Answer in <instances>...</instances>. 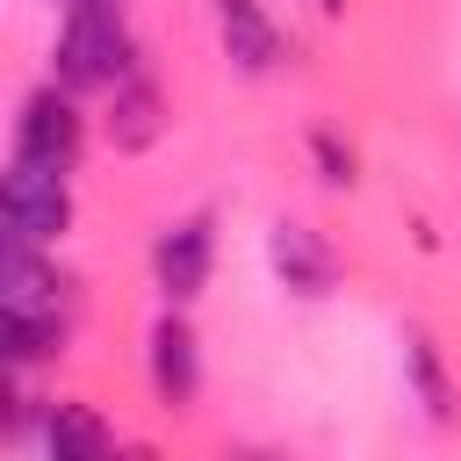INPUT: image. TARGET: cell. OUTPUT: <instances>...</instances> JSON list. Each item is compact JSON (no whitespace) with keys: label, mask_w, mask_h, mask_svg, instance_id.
Wrapping results in <instances>:
<instances>
[{"label":"cell","mask_w":461,"mask_h":461,"mask_svg":"<svg viewBox=\"0 0 461 461\" xmlns=\"http://www.w3.org/2000/svg\"><path fill=\"white\" fill-rule=\"evenodd\" d=\"M137 72V36L122 7H65L58 29V79L72 94H115Z\"/></svg>","instance_id":"1"},{"label":"cell","mask_w":461,"mask_h":461,"mask_svg":"<svg viewBox=\"0 0 461 461\" xmlns=\"http://www.w3.org/2000/svg\"><path fill=\"white\" fill-rule=\"evenodd\" d=\"M72 166H50V158H29L14 151L7 180H0V223L7 238H36V245H58L65 223H72Z\"/></svg>","instance_id":"2"},{"label":"cell","mask_w":461,"mask_h":461,"mask_svg":"<svg viewBox=\"0 0 461 461\" xmlns=\"http://www.w3.org/2000/svg\"><path fill=\"white\" fill-rule=\"evenodd\" d=\"M209 259H216V223L209 216H180L151 238V281L166 303H194L209 288Z\"/></svg>","instance_id":"3"},{"label":"cell","mask_w":461,"mask_h":461,"mask_svg":"<svg viewBox=\"0 0 461 461\" xmlns=\"http://www.w3.org/2000/svg\"><path fill=\"white\" fill-rule=\"evenodd\" d=\"M144 375H151V396H158L166 411H187V403H194V389H202V353H194V331H187L180 303H166V317L151 324Z\"/></svg>","instance_id":"4"},{"label":"cell","mask_w":461,"mask_h":461,"mask_svg":"<svg viewBox=\"0 0 461 461\" xmlns=\"http://www.w3.org/2000/svg\"><path fill=\"white\" fill-rule=\"evenodd\" d=\"M79 137H86V122H79V108H72V86H65V94H58V86H36V94L22 101V115H14V151H29V158L72 166V158H79Z\"/></svg>","instance_id":"5"},{"label":"cell","mask_w":461,"mask_h":461,"mask_svg":"<svg viewBox=\"0 0 461 461\" xmlns=\"http://www.w3.org/2000/svg\"><path fill=\"white\" fill-rule=\"evenodd\" d=\"M267 259H274L281 288H295V295H331V281H339V252L310 223H288V216L267 230Z\"/></svg>","instance_id":"6"},{"label":"cell","mask_w":461,"mask_h":461,"mask_svg":"<svg viewBox=\"0 0 461 461\" xmlns=\"http://www.w3.org/2000/svg\"><path fill=\"white\" fill-rule=\"evenodd\" d=\"M216 36H223V58H230L238 72H252V79L288 58V43H281V29L267 22L259 0H216Z\"/></svg>","instance_id":"7"},{"label":"cell","mask_w":461,"mask_h":461,"mask_svg":"<svg viewBox=\"0 0 461 461\" xmlns=\"http://www.w3.org/2000/svg\"><path fill=\"white\" fill-rule=\"evenodd\" d=\"M166 94H158V79H144V72H130L115 94H108V144L115 151H151L158 137H166Z\"/></svg>","instance_id":"8"},{"label":"cell","mask_w":461,"mask_h":461,"mask_svg":"<svg viewBox=\"0 0 461 461\" xmlns=\"http://www.w3.org/2000/svg\"><path fill=\"white\" fill-rule=\"evenodd\" d=\"M0 303H7V310H65V281H58V267L43 259L36 238H7V259H0Z\"/></svg>","instance_id":"9"},{"label":"cell","mask_w":461,"mask_h":461,"mask_svg":"<svg viewBox=\"0 0 461 461\" xmlns=\"http://www.w3.org/2000/svg\"><path fill=\"white\" fill-rule=\"evenodd\" d=\"M43 447H50V461H94V454L115 447V432L86 403H50L43 411Z\"/></svg>","instance_id":"10"},{"label":"cell","mask_w":461,"mask_h":461,"mask_svg":"<svg viewBox=\"0 0 461 461\" xmlns=\"http://www.w3.org/2000/svg\"><path fill=\"white\" fill-rule=\"evenodd\" d=\"M403 367H411V389H418L425 418H432V425H454V403H461V389L447 382V367H439V346H432L425 331H411V339H403Z\"/></svg>","instance_id":"11"},{"label":"cell","mask_w":461,"mask_h":461,"mask_svg":"<svg viewBox=\"0 0 461 461\" xmlns=\"http://www.w3.org/2000/svg\"><path fill=\"white\" fill-rule=\"evenodd\" d=\"M65 346V310H7V367H36Z\"/></svg>","instance_id":"12"},{"label":"cell","mask_w":461,"mask_h":461,"mask_svg":"<svg viewBox=\"0 0 461 461\" xmlns=\"http://www.w3.org/2000/svg\"><path fill=\"white\" fill-rule=\"evenodd\" d=\"M310 151H317V166H324V180H331V187H353V151H346L331 130H317V137H310Z\"/></svg>","instance_id":"13"},{"label":"cell","mask_w":461,"mask_h":461,"mask_svg":"<svg viewBox=\"0 0 461 461\" xmlns=\"http://www.w3.org/2000/svg\"><path fill=\"white\" fill-rule=\"evenodd\" d=\"M65 7H122V0H65Z\"/></svg>","instance_id":"14"},{"label":"cell","mask_w":461,"mask_h":461,"mask_svg":"<svg viewBox=\"0 0 461 461\" xmlns=\"http://www.w3.org/2000/svg\"><path fill=\"white\" fill-rule=\"evenodd\" d=\"M339 7H346V0H317V14H339Z\"/></svg>","instance_id":"15"}]
</instances>
